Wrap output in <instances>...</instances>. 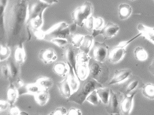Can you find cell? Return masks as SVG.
I'll list each match as a JSON object with an SVG mask.
<instances>
[{
  "mask_svg": "<svg viewBox=\"0 0 154 115\" xmlns=\"http://www.w3.org/2000/svg\"><path fill=\"white\" fill-rule=\"evenodd\" d=\"M23 44L20 43L17 46L14 53V61L17 64L20 66L24 63L26 58Z\"/></svg>",
  "mask_w": 154,
  "mask_h": 115,
  "instance_id": "7402d4cb",
  "label": "cell"
},
{
  "mask_svg": "<svg viewBox=\"0 0 154 115\" xmlns=\"http://www.w3.org/2000/svg\"><path fill=\"white\" fill-rule=\"evenodd\" d=\"M70 70L67 77L69 84L70 87L72 94L76 92L79 89L80 85V81L76 76L72 67L70 65Z\"/></svg>",
  "mask_w": 154,
  "mask_h": 115,
  "instance_id": "e0dca14e",
  "label": "cell"
},
{
  "mask_svg": "<svg viewBox=\"0 0 154 115\" xmlns=\"http://www.w3.org/2000/svg\"><path fill=\"white\" fill-rule=\"evenodd\" d=\"M94 10V8L92 3L86 1L72 13V17L73 22L78 26H82L85 21L91 17Z\"/></svg>",
  "mask_w": 154,
  "mask_h": 115,
  "instance_id": "277c9868",
  "label": "cell"
},
{
  "mask_svg": "<svg viewBox=\"0 0 154 115\" xmlns=\"http://www.w3.org/2000/svg\"><path fill=\"white\" fill-rule=\"evenodd\" d=\"M90 77L103 85L108 80L109 69L104 63L96 61L91 58L88 63Z\"/></svg>",
  "mask_w": 154,
  "mask_h": 115,
  "instance_id": "3957f363",
  "label": "cell"
},
{
  "mask_svg": "<svg viewBox=\"0 0 154 115\" xmlns=\"http://www.w3.org/2000/svg\"><path fill=\"white\" fill-rule=\"evenodd\" d=\"M123 96L120 92H115L110 89V97L108 103L105 106V109L109 114H119L120 112V104L121 96Z\"/></svg>",
  "mask_w": 154,
  "mask_h": 115,
  "instance_id": "52a82bcc",
  "label": "cell"
},
{
  "mask_svg": "<svg viewBox=\"0 0 154 115\" xmlns=\"http://www.w3.org/2000/svg\"><path fill=\"white\" fill-rule=\"evenodd\" d=\"M148 70L150 73L153 75L154 74V64L151 63L150 65L149 66Z\"/></svg>",
  "mask_w": 154,
  "mask_h": 115,
  "instance_id": "7dc6e473",
  "label": "cell"
},
{
  "mask_svg": "<svg viewBox=\"0 0 154 115\" xmlns=\"http://www.w3.org/2000/svg\"><path fill=\"white\" fill-rule=\"evenodd\" d=\"M43 23V13L40 14L39 15L32 19L29 22V25H31V28L34 32L41 30Z\"/></svg>",
  "mask_w": 154,
  "mask_h": 115,
  "instance_id": "f546056e",
  "label": "cell"
},
{
  "mask_svg": "<svg viewBox=\"0 0 154 115\" xmlns=\"http://www.w3.org/2000/svg\"><path fill=\"white\" fill-rule=\"evenodd\" d=\"M51 6L45 3L44 0L37 1L31 9V12L29 13V22L39 15L40 14L44 13L45 10Z\"/></svg>",
  "mask_w": 154,
  "mask_h": 115,
  "instance_id": "4fadbf2b",
  "label": "cell"
},
{
  "mask_svg": "<svg viewBox=\"0 0 154 115\" xmlns=\"http://www.w3.org/2000/svg\"><path fill=\"white\" fill-rule=\"evenodd\" d=\"M2 76L5 79L9 81L11 78L10 71L8 64L3 65L1 67Z\"/></svg>",
  "mask_w": 154,
  "mask_h": 115,
  "instance_id": "ab89813d",
  "label": "cell"
},
{
  "mask_svg": "<svg viewBox=\"0 0 154 115\" xmlns=\"http://www.w3.org/2000/svg\"><path fill=\"white\" fill-rule=\"evenodd\" d=\"M76 75L80 81L87 79L89 76L88 64H76Z\"/></svg>",
  "mask_w": 154,
  "mask_h": 115,
  "instance_id": "44dd1931",
  "label": "cell"
},
{
  "mask_svg": "<svg viewBox=\"0 0 154 115\" xmlns=\"http://www.w3.org/2000/svg\"><path fill=\"white\" fill-rule=\"evenodd\" d=\"M93 47V58L98 62L104 63L109 54V47L105 42L94 41Z\"/></svg>",
  "mask_w": 154,
  "mask_h": 115,
  "instance_id": "ba28073f",
  "label": "cell"
},
{
  "mask_svg": "<svg viewBox=\"0 0 154 115\" xmlns=\"http://www.w3.org/2000/svg\"><path fill=\"white\" fill-rule=\"evenodd\" d=\"M132 71L130 69L125 68L116 70L113 77L108 83V85H116L123 82L131 76Z\"/></svg>",
  "mask_w": 154,
  "mask_h": 115,
  "instance_id": "8fae6325",
  "label": "cell"
},
{
  "mask_svg": "<svg viewBox=\"0 0 154 115\" xmlns=\"http://www.w3.org/2000/svg\"><path fill=\"white\" fill-rule=\"evenodd\" d=\"M142 36L141 33L127 41L121 42L117 46H115L109 53V60L110 63L116 64L120 62L127 53L126 47L132 42Z\"/></svg>",
  "mask_w": 154,
  "mask_h": 115,
  "instance_id": "8992f818",
  "label": "cell"
},
{
  "mask_svg": "<svg viewBox=\"0 0 154 115\" xmlns=\"http://www.w3.org/2000/svg\"><path fill=\"white\" fill-rule=\"evenodd\" d=\"M57 87L61 95L64 98L68 99L72 95V91L66 76L62 81L58 82Z\"/></svg>",
  "mask_w": 154,
  "mask_h": 115,
  "instance_id": "d6986e66",
  "label": "cell"
},
{
  "mask_svg": "<svg viewBox=\"0 0 154 115\" xmlns=\"http://www.w3.org/2000/svg\"><path fill=\"white\" fill-rule=\"evenodd\" d=\"M83 82L78 90L72 94L67 101L74 102L79 105L83 104L90 93L97 89L102 88V85L90 77Z\"/></svg>",
  "mask_w": 154,
  "mask_h": 115,
  "instance_id": "7a4b0ae2",
  "label": "cell"
},
{
  "mask_svg": "<svg viewBox=\"0 0 154 115\" xmlns=\"http://www.w3.org/2000/svg\"><path fill=\"white\" fill-rule=\"evenodd\" d=\"M119 30L120 27L118 25L109 21L103 28L100 30V35H102L104 39H109L116 36Z\"/></svg>",
  "mask_w": 154,
  "mask_h": 115,
  "instance_id": "30bf717a",
  "label": "cell"
},
{
  "mask_svg": "<svg viewBox=\"0 0 154 115\" xmlns=\"http://www.w3.org/2000/svg\"><path fill=\"white\" fill-rule=\"evenodd\" d=\"M104 21L102 17H97L94 18V30H100L104 26Z\"/></svg>",
  "mask_w": 154,
  "mask_h": 115,
  "instance_id": "74e56055",
  "label": "cell"
},
{
  "mask_svg": "<svg viewBox=\"0 0 154 115\" xmlns=\"http://www.w3.org/2000/svg\"><path fill=\"white\" fill-rule=\"evenodd\" d=\"M151 63H152V64H154V58L153 59L152 62Z\"/></svg>",
  "mask_w": 154,
  "mask_h": 115,
  "instance_id": "681fc988",
  "label": "cell"
},
{
  "mask_svg": "<svg viewBox=\"0 0 154 115\" xmlns=\"http://www.w3.org/2000/svg\"><path fill=\"white\" fill-rule=\"evenodd\" d=\"M39 58L45 64L52 63L57 59L55 52L51 48L42 50L40 53Z\"/></svg>",
  "mask_w": 154,
  "mask_h": 115,
  "instance_id": "2e32d148",
  "label": "cell"
},
{
  "mask_svg": "<svg viewBox=\"0 0 154 115\" xmlns=\"http://www.w3.org/2000/svg\"><path fill=\"white\" fill-rule=\"evenodd\" d=\"M35 101L39 106H44L48 103L50 98L48 90H42L34 95Z\"/></svg>",
  "mask_w": 154,
  "mask_h": 115,
  "instance_id": "484cf974",
  "label": "cell"
},
{
  "mask_svg": "<svg viewBox=\"0 0 154 115\" xmlns=\"http://www.w3.org/2000/svg\"><path fill=\"white\" fill-rule=\"evenodd\" d=\"M75 49L76 48L73 47L72 45H69L66 46L64 54L68 64L72 67L76 74V57L77 54H76Z\"/></svg>",
  "mask_w": 154,
  "mask_h": 115,
  "instance_id": "5bb4252c",
  "label": "cell"
},
{
  "mask_svg": "<svg viewBox=\"0 0 154 115\" xmlns=\"http://www.w3.org/2000/svg\"><path fill=\"white\" fill-rule=\"evenodd\" d=\"M142 93L146 98L154 100V84L152 83L145 84L142 87Z\"/></svg>",
  "mask_w": 154,
  "mask_h": 115,
  "instance_id": "4316f807",
  "label": "cell"
},
{
  "mask_svg": "<svg viewBox=\"0 0 154 115\" xmlns=\"http://www.w3.org/2000/svg\"><path fill=\"white\" fill-rule=\"evenodd\" d=\"M68 111L65 107H61L56 108L50 114V115H67Z\"/></svg>",
  "mask_w": 154,
  "mask_h": 115,
  "instance_id": "60d3db41",
  "label": "cell"
},
{
  "mask_svg": "<svg viewBox=\"0 0 154 115\" xmlns=\"http://www.w3.org/2000/svg\"><path fill=\"white\" fill-rule=\"evenodd\" d=\"M10 71L11 78L9 83H13L16 85L19 80H21L20 78V66L16 63L14 59H10L7 63Z\"/></svg>",
  "mask_w": 154,
  "mask_h": 115,
  "instance_id": "7c38bea8",
  "label": "cell"
},
{
  "mask_svg": "<svg viewBox=\"0 0 154 115\" xmlns=\"http://www.w3.org/2000/svg\"><path fill=\"white\" fill-rule=\"evenodd\" d=\"M85 35L82 34H75L71 39V45L74 48L79 49L85 38Z\"/></svg>",
  "mask_w": 154,
  "mask_h": 115,
  "instance_id": "836d02e7",
  "label": "cell"
},
{
  "mask_svg": "<svg viewBox=\"0 0 154 115\" xmlns=\"http://www.w3.org/2000/svg\"><path fill=\"white\" fill-rule=\"evenodd\" d=\"M101 101L106 106L108 103L110 97V89L108 88H100L96 90Z\"/></svg>",
  "mask_w": 154,
  "mask_h": 115,
  "instance_id": "f1b7e54d",
  "label": "cell"
},
{
  "mask_svg": "<svg viewBox=\"0 0 154 115\" xmlns=\"http://www.w3.org/2000/svg\"><path fill=\"white\" fill-rule=\"evenodd\" d=\"M121 115V114H112V115Z\"/></svg>",
  "mask_w": 154,
  "mask_h": 115,
  "instance_id": "f907efd6",
  "label": "cell"
},
{
  "mask_svg": "<svg viewBox=\"0 0 154 115\" xmlns=\"http://www.w3.org/2000/svg\"><path fill=\"white\" fill-rule=\"evenodd\" d=\"M34 35L38 39L44 40L45 37V31L39 30L34 32Z\"/></svg>",
  "mask_w": 154,
  "mask_h": 115,
  "instance_id": "f6af8a7d",
  "label": "cell"
},
{
  "mask_svg": "<svg viewBox=\"0 0 154 115\" xmlns=\"http://www.w3.org/2000/svg\"><path fill=\"white\" fill-rule=\"evenodd\" d=\"M19 94L18 89L13 83H9V87L7 92V98L8 101L13 106L17 102Z\"/></svg>",
  "mask_w": 154,
  "mask_h": 115,
  "instance_id": "cb8c5ba5",
  "label": "cell"
},
{
  "mask_svg": "<svg viewBox=\"0 0 154 115\" xmlns=\"http://www.w3.org/2000/svg\"><path fill=\"white\" fill-rule=\"evenodd\" d=\"M86 101L94 106H98L101 102L96 90L90 93L89 96L87 97Z\"/></svg>",
  "mask_w": 154,
  "mask_h": 115,
  "instance_id": "e575fe53",
  "label": "cell"
},
{
  "mask_svg": "<svg viewBox=\"0 0 154 115\" xmlns=\"http://www.w3.org/2000/svg\"><path fill=\"white\" fill-rule=\"evenodd\" d=\"M0 47V61L3 62L9 58L11 54V49L6 45L1 44Z\"/></svg>",
  "mask_w": 154,
  "mask_h": 115,
  "instance_id": "d6a6232c",
  "label": "cell"
},
{
  "mask_svg": "<svg viewBox=\"0 0 154 115\" xmlns=\"http://www.w3.org/2000/svg\"><path fill=\"white\" fill-rule=\"evenodd\" d=\"M91 59L89 54L81 51L80 53L77 54L76 57V64H88L89 61Z\"/></svg>",
  "mask_w": 154,
  "mask_h": 115,
  "instance_id": "d590c367",
  "label": "cell"
},
{
  "mask_svg": "<svg viewBox=\"0 0 154 115\" xmlns=\"http://www.w3.org/2000/svg\"><path fill=\"white\" fill-rule=\"evenodd\" d=\"M77 26V25L74 22L71 24H69V29L71 34H73L76 31Z\"/></svg>",
  "mask_w": 154,
  "mask_h": 115,
  "instance_id": "bcb514c9",
  "label": "cell"
},
{
  "mask_svg": "<svg viewBox=\"0 0 154 115\" xmlns=\"http://www.w3.org/2000/svg\"><path fill=\"white\" fill-rule=\"evenodd\" d=\"M70 70V67L67 63L59 62L56 63L54 67V70L58 76L66 77L68 75Z\"/></svg>",
  "mask_w": 154,
  "mask_h": 115,
  "instance_id": "ffe728a7",
  "label": "cell"
},
{
  "mask_svg": "<svg viewBox=\"0 0 154 115\" xmlns=\"http://www.w3.org/2000/svg\"><path fill=\"white\" fill-rule=\"evenodd\" d=\"M139 84V81L138 79H134L132 81L130 82L125 87V89H123L119 92L122 95H125L129 94L130 92L135 91V89L138 86Z\"/></svg>",
  "mask_w": 154,
  "mask_h": 115,
  "instance_id": "1f68e13d",
  "label": "cell"
},
{
  "mask_svg": "<svg viewBox=\"0 0 154 115\" xmlns=\"http://www.w3.org/2000/svg\"><path fill=\"white\" fill-rule=\"evenodd\" d=\"M134 55L136 59L141 62L146 61L148 56L147 51L141 47H136L134 50Z\"/></svg>",
  "mask_w": 154,
  "mask_h": 115,
  "instance_id": "4dcf8cb0",
  "label": "cell"
},
{
  "mask_svg": "<svg viewBox=\"0 0 154 115\" xmlns=\"http://www.w3.org/2000/svg\"><path fill=\"white\" fill-rule=\"evenodd\" d=\"M42 90H48L51 89L54 85V81L51 78L44 77L40 78L35 82Z\"/></svg>",
  "mask_w": 154,
  "mask_h": 115,
  "instance_id": "83f0119b",
  "label": "cell"
},
{
  "mask_svg": "<svg viewBox=\"0 0 154 115\" xmlns=\"http://www.w3.org/2000/svg\"><path fill=\"white\" fill-rule=\"evenodd\" d=\"M94 41V38L92 35H85L83 41L79 48L81 51L89 54L91 48L93 47Z\"/></svg>",
  "mask_w": 154,
  "mask_h": 115,
  "instance_id": "d4e9b609",
  "label": "cell"
},
{
  "mask_svg": "<svg viewBox=\"0 0 154 115\" xmlns=\"http://www.w3.org/2000/svg\"><path fill=\"white\" fill-rule=\"evenodd\" d=\"M137 30L142 36L154 45V28L150 27L142 23H140L138 25Z\"/></svg>",
  "mask_w": 154,
  "mask_h": 115,
  "instance_id": "ac0fdd59",
  "label": "cell"
},
{
  "mask_svg": "<svg viewBox=\"0 0 154 115\" xmlns=\"http://www.w3.org/2000/svg\"><path fill=\"white\" fill-rule=\"evenodd\" d=\"M29 9L28 1H14L5 19L6 45L17 47L31 39Z\"/></svg>",
  "mask_w": 154,
  "mask_h": 115,
  "instance_id": "6da1fadb",
  "label": "cell"
},
{
  "mask_svg": "<svg viewBox=\"0 0 154 115\" xmlns=\"http://www.w3.org/2000/svg\"><path fill=\"white\" fill-rule=\"evenodd\" d=\"M20 115H29V114L26 112L20 111Z\"/></svg>",
  "mask_w": 154,
  "mask_h": 115,
  "instance_id": "c3c4849f",
  "label": "cell"
},
{
  "mask_svg": "<svg viewBox=\"0 0 154 115\" xmlns=\"http://www.w3.org/2000/svg\"><path fill=\"white\" fill-rule=\"evenodd\" d=\"M17 89L19 96L25 94H32L34 95L42 91L38 85L35 83L29 84H24L22 86L19 87Z\"/></svg>",
  "mask_w": 154,
  "mask_h": 115,
  "instance_id": "9a60e30c",
  "label": "cell"
},
{
  "mask_svg": "<svg viewBox=\"0 0 154 115\" xmlns=\"http://www.w3.org/2000/svg\"><path fill=\"white\" fill-rule=\"evenodd\" d=\"M94 17L91 16L84 22V25L85 26L86 29H87V31L91 34V35L94 30Z\"/></svg>",
  "mask_w": 154,
  "mask_h": 115,
  "instance_id": "f35d334b",
  "label": "cell"
},
{
  "mask_svg": "<svg viewBox=\"0 0 154 115\" xmlns=\"http://www.w3.org/2000/svg\"><path fill=\"white\" fill-rule=\"evenodd\" d=\"M49 42L54 44L60 48H64L69 45L68 40L66 39L55 38L51 40Z\"/></svg>",
  "mask_w": 154,
  "mask_h": 115,
  "instance_id": "8d00e7d4",
  "label": "cell"
},
{
  "mask_svg": "<svg viewBox=\"0 0 154 115\" xmlns=\"http://www.w3.org/2000/svg\"><path fill=\"white\" fill-rule=\"evenodd\" d=\"M82 113L80 109L78 108H71L68 111L67 115H82Z\"/></svg>",
  "mask_w": 154,
  "mask_h": 115,
  "instance_id": "7bdbcfd3",
  "label": "cell"
},
{
  "mask_svg": "<svg viewBox=\"0 0 154 115\" xmlns=\"http://www.w3.org/2000/svg\"><path fill=\"white\" fill-rule=\"evenodd\" d=\"M20 112L18 107L13 106L9 109L7 115H20Z\"/></svg>",
  "mask_w": 154,
  "mask_h": 115,
  "instance_id": "ee69618b",
  "label": "cell"
},
{
  "mask_svg": "<svg viewBox=\"0 0 154 115\" xmlns=\"http://www.w3.org/2000/svg\"><path fill=\"white\" fill-rule=\"evenodd\" d=\"M71 34L69 24L65 22H61L53 26L49 30L45 32L44 40L49 42L55 38L66 39Z\"/></svg>",
  "mask_w": 154,
  "mask_h": 115,
  "instance_id": "5b68a950",
  "label": "cell"
},
{
  "mask_svg": "<svg viewBox=\"0 0 154 115\" xmlns=\"http://www.w3.org/2000/svg\"><path fill=\"white\" fill-rule=\"evenodd\" d=\"M50 115V114H49V115Z\"/></svg>",
  "mask_w": 154,
  "mask_h": 115,
  "instance_id": "f5cc1de1",
  "label": "cell"
},
{
  "mask_svg": "<svg viewBox=\"0 0 154 115\" xmlns=\"http://www.w3.org/2000/svg\"><path fill=\"white\" fill-rule=\"evenodd\" d=\"M137 91H134L124 95L120 104L121 114L130 115L132 112L134 104V98Z\"/></svg>",
  "mask_w": 154,
  "mask_h": 115,
  "instance_id": "9c48e42d",
  "label": "cell"
},
{
  "mask_svg": "<svg viewBox=\"0 0 154 115\" xmlns=\"http://www.w3.org/2000/svg\"><path fill=\"white\" fill-rule=\"evenodd\" d=\"M132 12V7L128 4H121L118 8V14L119 19L124 20L127 19L130 17Z\"/></svg>",
  "mask_w": 154,
  "mask_h": 115,
  "instance_id": "603a6c76",
  "label": "cell"
},
{
  "mask_svg": "<svg viewBox=\"0 0 154 115\" xmlns=\"http://www.w3.org/2000/svg\"><path fill=\"white\" fill-rule=\"evenodd\" d=\"M153 76H154V74H153Z\"/></svg>",
  "mask_w": 154,
  "mask_h": 115,
  "instance_id": "816d5d0a",
  "label": "cell"
},
{
  "mask_svg": "<svg viewBox=\"0 0 154 115\" xmlns=\"http://www.w3.org/2000/svg\"><path fill=\"white\" fill-rule=\"evenodd\" d=\"M0 105H1V108L0 110L1 112H2L6 111L7 110L10 109L12 106H11L10 103L8 101H4L1 100L0 101Z\"/></svg>",
  "mask_w": 154,
  "mask_h": 115,
  "instance_id": "b9f144b4",
  "label": "cell"
}]
</instances>
